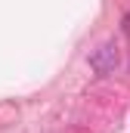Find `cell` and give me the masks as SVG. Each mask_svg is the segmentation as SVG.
Masks as SVG:
<instances>
[{"mask_svg": "<svg viewBox=\"0 0 130 133\" xmlns=\"http://www.w3.org/2000/svg\"><path fill=\"white\" fill-rule=\"evenodd\" d=\"M118 59H121V56H118V43H115V40H105L99 50L90 53V68L105 77V74H112V71L118 68Z\"/></svg>", "mask_w": 130, "mask_h": 133, "instance_id": "obj_1", "label": "cell"}, {"mask_svg": "<svg viewBox=\"0 0 130 133\" xmlns=\"http://www.w3.org/2000/svg\"><path fill=\"white\" fill-rule=\"evenodd\" d=\"M121 25H124V34H130V12L124 16V22H121Z\"/></svg>", "mask_w": 130, "mask_h": 133, "instance_id": "obj_2", "label": "cell"}]
</instances>
